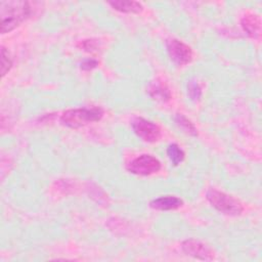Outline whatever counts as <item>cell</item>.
<instances>
[{"instance_id":"6","label":"cell","mask_w":262,"mask_h":262,"mask_svg":"<svg viewBox=\"0 0 262 262\" xmlns=\"http://www.w3.org/2000/svg\"><path fill=\"white\" fill-rule=\"evenodd\" d=\"M132 129L134 133L146 142H155L161 136L160 127L143 118H137L132 122Z\"/></svg>"},{"instance_id":"16","label":"cell","mask_w":262,"mask_h":262,"mask_svg":"<svg viewBox=\"0 0 262 262\" xmlns=\"http://www.w3.org/2000/svg\"><path fill=\"white\" fill-rule=\"evenodd\" d=\"M98 66V61L96 59H85L83 62H81V69L84 71H90L93 70Z\"/></svg>"},{"instance_id":"15","label":"cell","mask_w":262,"mask_h":262,"mask_svg":"<svg viewBox=\"0 0 262 262\" xmlns=\"http://www.w3.org/2000/svg\"><path fill=\"white\" fill-rule=\"evenodd\" d=\"M187 91H188V95L192 100H199L202 96V90L201 87L199 86L198 83L195 82H189L188 86H187Z\"/></svg>"},{"instance_id":"9","label":"cell","mask_w":262,"mask_h":262,"mask_svg":"<svg viewBox=\"0 0 262 262\" xmlns=\"http://www.w3.org/2000/svg\"><path fill=\"white\" fill-rule=\"evenodd\" d=\"M241 25L243 30L251 38H258L261 30V23L259 16L255 14H246L242 20Z\"/></svg>"},{"instance_id":"3","label":"cell","mask_w":262,"mask_h":262,"mask_svg":"<svg viewBox=\"0 0 262 262\" xmlns=\"http://www.w3.org/2000/svg\"><path fill=\"white\" fill-rule=\"evenodd\" d=\"M206 198L217 211L225 215L236 216L244 211L243 204L239 200L218 189H209L206 193Z\"/></svg>"},{"instance_id":"2","label":"cell","mask_w":262,"mask_h":262,"mask_svg":"<svg viewBox=\"0 0 262 262\" xmlns=\"http://www.w3.org/2000/svg\"><path fill=\"white\" fill-rule=\"evenodd\" d=\"M103 116V111L98 106L70 108L63 112L60 121L63 125L77 129L88 125L89 123L99 121Z\"/></svg>"},{"instance_id":"11","label":"cell","mask_w":262,"mask_h":262,"mask_svg":"<svg viewBox=\"0 0 262 262\" xmlns=\"http://www.w3.org/2000/svg\"><path fill=\"white\" fill-rule=\"evenodd\" d=\"M148 93L154 99L161 100V101H168L171 98V93L169 89L165 85L160 83L151 85L149 87Z\"/></svg>"},{"instance_id":"8","label":"cell","mask_w":262,"mask_h":262,"mask_svg":"<svg viewBox=\"0 0 262 262\" xmlns=\"http://www.w3.org/2000/svg\"><path fill=\"white\" fill-rule=\"evenodd\" d=\"M150 207L156 210L161 211H170V210H176L180 208L183 205V201L175 195H164L160 196L158 199L152 200L149 203Z\"/></svg>"},{"instance_id":"13","label":"cell","mask_w":262,"mask_h":262,"mask_svg":"<svg viewBox=\"0 0 262 262\" xmlns=\"http://www.w3.org/2000/svg\"><path fill=\"white\" fill-rule=\"evenodd\" d=\"M167 155L174 166L179 165L184 160V151L176 143H172L167 147Z\"/></svg>"},{"instance_id":"5","label":"cell","mask_w":262,"mask_h":262,"mask_svg":"<svg viewBox=\"0 0 262 262\" xmlns=\"http://www.w3.org/2000/svg\"><path fill=\"white\" fill-rule=\"evenodd\" d=\"M166 48L170 58L178 66H185L192 59L191 48L177 39H168L166 41Z\"/></svg>"},{"instance_id":"17","label":"cell","mask_w":262,"mask_h":262,"mask_svg":"<svg viewBox=\"0 0 262 262\" xmlns=\"http://www.w3.org/2000/svg\"><path fill=\"white\" fill-rule=\"evenodd\" d=\"M81 45L86 51H93L96 49V43L93 40H85Z\"/></svg>"},{"instance_id":"12","label":"cell","mask_w":262,"mask_h":262,"mask_svg":"<svg viewBox=\"0 0 262 262\" xmlns=\"http://www.w3.org/2000/svg\"><path fill=\"white\" fill-rule=\"evenodd\" d=\"M175 123L178 125L179 128H181L185 133L191 135V136H198V130L193 123L189 119H187L182 114H177L175 116Z\"/></svg>"},{"instance_id":"1","label":"cell","mask_w":262,"mask_h":262,"mask_svg":"<svg viewBox=\"0 0 262 262\" xmlns=\"http://www.w3.org/2000/svg\"><path fill=\"white\" fill-rule=\"evenodd\" d=\"M32 13L28 1L7 0L0 2L1 33L5 34L25 21Z\"/></svg>"},{"instance_id":"10","label":"cell","mask_w":262,"mask_h":262,"mask_svg":"<svg viewBox=\"0 0 262 262\" xmlns=\"http://www.w3.org/2000/svg\"><path fill=\"white\" fill-rule=\"evenodd\" d=\"M114 9L124 13H139L143 7L142 4L132 0H117L108 3Z\"/></svg>"},{"instance_id":"14","label":"cell","mask_w":262,"mask_h":262,"mask_svg":"<svg viewBox=\"0 0 262 262\" xmlns=\"http://www.w3.org/2000/svg\"><path fill=\"white\" fill-rule=\"evenodd\" d=\"M12 60L9 56L8 51L3 46L1 47V77L3 78L11 69Z\"/></svg>"},{"instance_id":"4","label":"cell","mask_w":262,"mask_h":262,"mask_svg":"<svg viewBox=\"0 0 262 262\" xmlns=\"http://www.w3.org/2000/svg\"><path fill=\"white\" fill-rule=\"evenodd\" d=\"M160 169L161 162L150 155H141L127 165V170L130 173L141 176L151 175L159 172Z\"/></svg>"},{"instance_id":"7","label":"cell","mask_w":262,"mask_h":262,"mask_svg":"<svg viewBox=\"0 0 262 262\" xmlns=\"http://www.w3.org/2000/svg\"><path fill=\"white\" fill-rule=\"evenodd\" d=\"M181 248L186 255L200 260H212L214 258V253L212 249L198 239H185L184 242H182Z\"/></svg>"}]
</instances>
